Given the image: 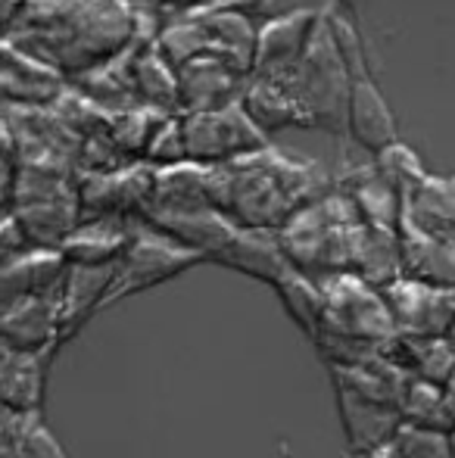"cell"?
<instances>
[{"label":"cell","mask_w":455,"mask_h":458,"mask_svg":"<svg viewBox=\"0 0 455 458\" xmlns=\"http://www.w3.org/2000/svg\"><path fill=\"white\" fill-rule=\"evenodd\" d=\"M131 234V218H81L60 253L69 266H115Z\"/></svg>","instance_id":"cell-18"},{"label":"cell","mask_w":455,"mask_h":458,"mask_svg":"<svg viewBox=\"0 0 455 458\" xmlns=\"http://www.w3.org/2000/svg\"><path fill=\"white\" fill-rule=\"evenodd\" d=\"M115 266H69L60 284V344L72 340L100 309H106Z\"/></svg>","instance_id":"cell-15"},{"label":"cell","mask_w":455,"mask_h":458,"mask_svg":"<svg viewBox=\"0 0 455 458\" xmlns=\"http://www.w3.org/2000/svg\"><path fill=\"white\" fill-rule=\"evenodd\" d=\"M197 262H203L200 253L188 250L184 243L172 241L169 234L156 231L153 225L140 222L138 228H134L122 259L115 262V277H113L110 296H106V306L125 300V296L144 293V290H150V287H159V284L172 281V277L194 268Z\"/></svg>","instance_id":"cell-6"},{"label":"cell","mask_w":455,"mask_h":458,"mask_svg":"<svg viewBox=\"0 0 455 458\" xmlns=\"http://www.w3.org/2000/svg\"><path fill=\"white\" fill-rule=\"evenodd\" d=\"M144 159L156 169L165 165H178L188 163V144H184V125H181V113H169L159 128L153 131L150 144L144 150Z\"/></svg>","instance_id":"cell-30"},{"label":"cell","mask_w":455,"mask_h":458,"mask_svg":"<svg viewBox=\"0 0 455 458\" xmlns=\"http://www.w3.org/2000/svg\"><path fill=\"white\" fill-rule=\"evenodd\" d=\"M13 193H16V159L0 153V216L13 209Z\"/></svg>","instance_id":"cell-34"},{"label":"cell","mask_w":455,"mask_h":458,"mask_svg":"<svg viewBox=\"0 0 455 458\" xmlns=\"http://www.w3.org/2000/svg\"><path fill=\"white\" fill-rule=\"evenodd\" d=\"M324 22H328L331 38H334L337 50H341V56H343V63H346V69H350L352 79L368 75V60H365L362 38H358L352 19L346 16V10H328L324 13Z\"/></svg>","instance_id":"cell-31"},{"label":"cell","mask_w":455,"mask_h":458,"mask_svg":"<svg viewBox=\"0 0 455 458\" xmlns=\"http://www.w3.org/2000/svg\"><path fill=\"white\" fill-rule=\"evenodd\" d=\"M125 6H128V10H131L134 13V22H144V19H147V22H153V19H156V13L159 10H163V0H125Z\"/></svg>","instance_id":"cell-37"},{"label":"cell","mask_w":455,"mask_h":458,"mask_svg":"<svg viewBox=\"0 0 455 458\" xmlns=\"http://www.w3.org/2000/svg\"><path fill=\"white\" fill-rule=\"evenodd\" d=\"M203 22L209 38V50L206 54L225 60L228 66H234L237 72L253 75V60H256V29L249 22V16L240 10L237 4H225V6H213V10H200L194 13Z\"/></svg>","instance_id":"cell-17"},{"label":"cell","mask_w":455,"mask_h":458,"mask_svg":"<svg viewBox=\"0 0 455 458\" xmlns=\"http://www.w3.org/2000/svg\"><path fill=\"white\" fill-rule=\"evenodd\" d=\"M249 75L237 72L225 60L213 54H203L197 60L184 63L178 69V97H181V113H209V109H225L243 97Z\"/></svg>","instance_id":"cell-12"},{"label":"cell","mask_w":455,"mask_h":458,"mask_svg":"<svg viewBox=\"0 0 455 458\" xmlns=\"http://www.w3.org/2000/svg\"><path fill=\"white\" fill-rule=\"evenodd\" d=\"M318 22H322V13L297 10V13H287V16L268 19L265 25H259L253 75H268V79H274V75L291 72V69L303 60Z\"/></svg>","instance_id":"cell-11"},{"label":"cell","mask_w":455,"mask_h":458,"mask_svg":"<svg viewBox=\"0 0 455 458\" xmlns=\"http://www.w3.org/2000/svg\"><path fill=\"white\" fill-rule=\"evenodd\" d=\"M156 165L131 159L113 172H94L79 184L81 218H140L153 199Z\"/></svg>","instance_id":"cell-8"},{"label":"cell","mask_w":455,"mask_h":458,"mask_svg":"<svg viewBox=\"0 0 455 458\" xmlns=\"http://www.w3.org/2000/svg\"><path fill=\"white\" fill-rule=\"evenodd\" d=\"M240 4H243V0H240ZM249 4H256V0H249Z\"/></svg>","instance_id":"cell-41"},{"label":"cell","mask_w":455,"mask_h":458,"mask_svg":"<svg viewBox=\"0 0 455 458\" xmlns=\"http://www.w3.org/2000/svg\"><path fill=\"white\" fill-rule=\"evenodd\" d=\"M346 131L368 153H381L383 147L400 140L393 109L383 100L381 88L371 81V75L352 79L350 100H346Z\"/></svg>","instance_id":"cell-16"},{"label":"cell","mask_w":455,"mask_h":458,"mask_svg":"<svg viewBox=\"0 0 455 458\" xmlns=\"http://www.w3.org/2000/svg\"><path fill=\"white\" fill-rule=\"evenodd\" d=\"M337 4H341L343 10H356V6H358V0H337Z\"/></svg>","instance_id":"cell-38"},{"label":"cell","mask_w":455,"mask_h":458,"mask_svg":"<svg viewBox=\"0 0 455 458\" xmlns=\"http://www.w3.org/2000/svg\"><path fill=\"white\" fill-rule=\"evenodd\" d=\"M328 182L309 159L287 157L272 144L231 163L206 165V197L240 228L281 231L293 212L324 197Z\"/></svg>","instance_id":"cell-2"},{"label":"cell","mask_w":455,"mask_h":458,"mask_svg":"<svg viewBox=\"0 0 455 458\" xmlns=\"http://www.w3.org/2000/svg\"><path fill=\"white\" fill-rule=\"evenodd\" d=\"M181 125L188 159L200 165L231 163L268 147V131L256 125L240 100L209 113H181Z\"/></svg>","instance_id":"cell-7"},{"label":"cell","mask_w":455,"mask_h":458,"mask_svg":"<svg viewBox=\"0 0 455 458\" xmlns=\"http://www.w3.org/2000/svg\"><path fill=\"white\" fill-rule=\"evenodd\" d=\"M337 403H341V421L352 455H371L387 449L396 428L402 424V411L396 405L343 390V386H337Z\"/></svg>","instance_id":"cell-14"},{"label":"cell","mask_w":455,"mask_h":458,"mask_svg":"<svg viewBox=\"0 0 455 458\" xmlns=\"http://www.w3.org/2000/svg\"><path fill=\"white\" fill-rule=\"evenodd\" d=\"M274 290H278L281 302H284L287 315H291L293 321H297L299 327H303L309 337H316L318 331H322L324 325V293H322V284L316 281V277L297 272V268H291L284 277H281L278 284H274Z\"/></svg>","instance_id":"cell-25"},{"label":"cell","mask_w":455,"mask_h":458,"mask_svg":"<svg viewBox=\"0 0 455 458\" xmlns=\"http://www.w3.org/2000/svg\"><path fill=\"white\" fill-rule=\"evenodd\" d=\"M400 222L431 237L455 241V175H425V182L402 199Z\"/></svg>","instance_id":"cell-20"},{"label":"cell","mask_w":455,"mask_h":458,"mask_svg":"<svg viewBox=\"0 0 455 458\" xmlns=\"http://www.w3.org/2000/svg\"><path fill=\"white\" fill-rule=\"evenodd\" d=\"M25 6H29V0H0V38L16 29Z\"/></svg>","instance_id":"cell-35"},{"label":"cell","mask_w":455,"mask_h":458,"mask_svg":"<svg viewBox=\"0 0 455 458\" xmlns=\"http://www.w3.org/2000/svg\"><path fill=\"white\" fill-rule=\"evenodd\" d=\"M169 113L156 106H147V103H134V106L115 109L110 115V138L113 144L125 153L128 159H144V150L150 144L153 131L159 128V122Z\"/></svg>","instance_id":"cell-26"},{"label":"cell","mask_w":455,"mask_h":458,"mask_svg":"<svg viewBox=\"0 0 455 458\" xmlns=\"http://www.w3.org/2000/svg\"><path fill=\"white\" fill-rule=\"evenodd\" d=\"M209 262H219V266L234 268V272H240V275H249L262 284H272V287L293 268L284 247H281L278 231L240 228V225H237L231 241Z\"/></svg>","instance_id":"cell-13"},{"label":"cell","mask_w":455,"mask_h":458,"mask_svg":"<svg viewBox=\"0 0 455 458\" xmlns=\"http://www.w3.org/2000/svg\"><path fill=\"white\" fill-rule=\"evenodd\" d=\"M400 253L406 277L455 290V241L431 237L412 225L400 222Z\"/></svg>","instance_id":"cell-19"},{"label":"cell","mask_w":455,"mask_h":458,"mask_svg":"<svg viewBox=\"0 0 455 458\" xmlns=\"http://www.w3.org/2000/svg\"><path fill=\"white\" fill-rule=\"evenodd\" d=\"M268 79V75H265ZM284 81L299 106L303 128H324V131H343L346 128V100H350L352 75L346 69L341 50L331 38L328 22H318L303 60L284 75H274Z\"/></svg>","instance_id":"cell-4"},{"label":"cell","mask_w":455,"mask_h":458,"mask_svg":"<svg viewBox=\"0 0 455 458\" xmlns=\"http://www.w3.org/2000/svg\"><path fill=\"white\" fill-rule=\"evenodd\" d=\"M318 284H322L324 293L322 331L341 334L346 340H358V344L368 346H381V350L400 334L381 287L362 281L352 272L328 275Z\"/></svg>","instance_id":"cell-5"},{"label":"cell","mask_w":455,"mask_h":458,"mask_svg":"<svg viewBox=\"0 0 455 458\" xmlns=\"http://www.w3.org/2000/svg\"><path fill=\"white\" fill-rule=\"evenodd\" d=\"M131 79H134V94H138L140 103L163 109V113H181L178 69L159 54L153 41L134 44Z\"/></svg>","instance_id":"cell-22"},{"label":"cell","mask_w":455,"mask_h":458,"mask_svg":"<svg viewBox=\"0 0 455 458\" xmlns=\"http://www.w3.org/2000/svg\"><path fill=\"white\" fill-rule=\"evenodd\" d=\"M54 352L0 350V405L13 411H41L44 384Z\"/></svg>","instance_id":"cell-21"},{"label":"cell","mask_w":455,"mask_h":458,"mask_svg":"<svg viewBox=\"0 0 455 458\" xmlns=\"http://www.w3.org/2000/svg\"><path fill=\"white\" fill-rule=\"evenodd\" d=\"M375 165H377V172H381V175L402 193V199L425 182V175H427L425 165H421V159L415 157L412 147L400 144V140L390 144V147H383L381 153H375Z\"/></svg>","instance_id":"cell-29"},{"label":"cell","mask_w":455,"mask_h":458,"mask_svg":"<svg viewBox=\"0 0 455 458\" xmlns=\"http://www.w3.org/2000/svg\"><path fill=\"white\" fill-rule=\"evenodd\" d=\"M19 458H66V453H63V446L56 443V437L44 428L41 418H35L31 428L25 430V437H22Z\"/></svg>","instance_id":"cell-33"},{"label":"cell","mask_w":455,"mask_h":458,"mask_svg":"<svg viewBox=\"0 0 455 458\" xmlns=\"http://www.w3.org/2000/svg\"><path fill=\"white\" fill-rule=\"evenodd\" d=\"M134 44H138V41H134ZM134 44L128 50H122L119 56H113V60H106V63H100V66L72 75L75 88H79L85 97H91L94 103H100L104 109H110V113L140 103L138 94H134V79H131Z\"/></svg>","instance_id":"cell-23"},{"label":"cell","mask_w":455,"mask_h":458,"mask_svg":"<svg viewBox=\"0 0 455 458\" xmlns=\"http://www.w3.org/2000/svg\"><path fill=\"white\" fill-rule=\"evenodd\" d=\"M240 103H243V109L253 115V122L262 131H281V128H291V125L303 128L297 100H293V94L284 88V81H278V79L249 75Z\"/></svg>","instance_id":"cell-24"},{"label":"cell","mask_w":455,"mask_h":458,"mask_svg":"<svg viewBox=\"0 0 455 458\" xmlns=\"http://www.w3.org/2000/svg\"><path fill=\"white\" fill-rule=\"evenodd\" d=\"M450 440H452V458H455V430H452V434H450Z\"/></svg>","instance_id":"cell-40"},{"label":"cell","mask_w":455,"mask_h":458,"mask_svg":"<svg viewBox=\"0 0 455 458\" xmlns=\"http://www.w3.org/2000/svg\"><path fill=\"white\" fill-rule=\"evenodd\" d=\"M41 411H13L0 405V458H19L22 437Z\"/></svg>","instance_id":"cell-32"},{"label":"cell","mask_w":455,"mask_h":458,"mask_svg":"<svg viewBox=\"0 0 455 458\" xmlns=\"http://www.w3.org/2000/svg\"><path fill=\"white\" fill-rule=\"evenodd\" d=\"M450 344H452V350H455V327H452V334H450ZM452 384H455V377H452Z\"/></svg>","instance_id":"cell-39"},{"label":"cell","mask_w":455,"mask_h":458,"mask_svg":"<svg viewBox=\"0 0 455 458\" xmlns=\"http://www.w3.org/2000/svg\"><path fill=\"white\" fill-rule=\"evenodd\" d=\"M0 344L16 352H56L60 344V287L35 293L0 312Z\"/></svg>","instance_id":"cell-10"},{"label":"cell","mask_w":455,"mask_h":458,"mask_svg":"<svg viewBox=\"0 0 455 458\" xmlns=\"http://www.w3.org/2000/svg\"><path fill=\"white\" fill-rule=\"evenodd\" d=\"M390 458H452V440L446 430L402 421L387 443Z\"/></svg>","instance_id":"cell-28"},{"label":"cell","mask_w":455,"mask_h":458,"mask_svg":"<svg viewBox=\"0 0 455 458\" xmlns=\"http://www.w3.org/2000/svg\"><path fill=\"white\" fill-rule=\"evenodd\" d=\"M165 10H175V13H200V10H213V6H225V4H237L240 0H163Z\"/></svg>","instance_id":"cell-36"},{"label":"cell","mask_w":455,"mask_h":458,"mask_svg":"<svg viewBox=\"0 0 455 458\" xmlns=\"http://www.w3.org/2000/svg\"><path fill=\"white\" fill-rule=\"evenodd\" d=\"M153 44L175 69H181L184 63L197 60V56H203L209 50L206 29H203V22L194 13H181L178 22L163 25L156 31V38H153Z\"/></svg>","instance_id":"cell-27"},{"label":"cell","mask_w":455,"mask_h":458,"mask_svg":"<svg viewBox=\"0 0 455 458\" xmlns=\"http://www.w3.org/2000/svg\"><path fill=\"white\" fill-rule=\"evenodd\" d=\"M381 293L393 312L396 331L406 337H450L452 334L455 290L400 275L387 287H381Z\"/></svg>","instance_id":"cell-9"},{"label":"cell","mask_w":455,"mask_h":458,"mask_svg":"<svg viewBox=\"0 0 455 458\" xmlns=\"http://www.w3.org/2000/svg\"><path fill=\"white\" fill-rule=\"evenodd\" d=\"M365 218L358 216L350 193H324L293 212L291 222L278 231L281 247L297 272L316 277L352 272L362 241Z\"/></svg>","instance_id":"cell-3"},{"label":"cell","mask_w":455,"mask_h":458,"mask_svg":"<svg viewBox=\"0 0 455 458\" xmlns=\"http://www.w3.org/2000/svg\"><path fill=\"white\" fill-rule=\"evenodd\" d=\"M4 38L60 75H79L131 47L138 22L125 0H29L19 25Z\"/></svg>","instance_id":"cell-1"}]
</instances>
